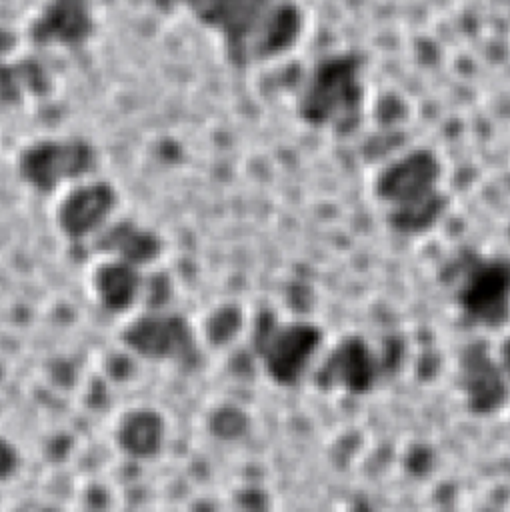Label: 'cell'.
I'll list each match as a JSON object with an SVG mask.
<instances>
[{"label":"cell","instance_id":"obj_5","mask_svg":"<svg viewBox=\"0 0 510 512\" xmlns=\"http://www.w3.org/2000/svg\"><path fill=\"white\" fill-rule=\"evenodd\" d=\"M322 112L324 114H354L364 104L366 82H364V62L346 54L332 60L326 68V78L320 82Z\"/></svg>","mask_w":510,"mask_h":512},{"label":"cell","instance_id":"obj_4","mask_svg":"<svg viewBox=\"0 0 510 512\" xmlns=\"http://www.w3.org/2000/svg\"><path fill=\"white\" fill-rule=\"evenodd\" d=\"M88 288L94 300L110 312L130 310L140 292V266L116 254H104L88 270Z\"/></svg>","mask_w":510,"mask_h":512},{"label":"cell","instance_id":"obj_6","mask_svg":"<svg viewBox=\"0 0 510 512\" xmlns=\"http://www.w3.org/2000/svg\"><path fill=\"white\" fill-rule=\"evenodd\" d=\"M114 438L122 452L148 458L160 452L166 440V420L150 406H134L120 414Z\"/></svg>","mask_w":510,"mask_h":512},{"label":"cell","instance_id":"obj_3","mask_svg":"<svg viewBox=\"0 0 510 512\" xmlns=\"http://www.w3.org/2000/svg\"><path fill=\"white\" fill-rule=\"evenodd\" d=\"M440 162L434 152L418 148L390 162L378 178L382 198L406 206L436 194Z\"/></svg>","mask_w":510,"mask_h":512},{"label":"cell","instance_id":"obj_2","mask_svg":"<svg viewBox=\"0 0 510 512\" xmlns=\"http://www.w3.org/2000/svg\"><path fill=\"white\" fill-rule=\"evenodd\" d=\"M254 346L266 374L278 382H288L298 376L312 352L314 332L298 322H268L258 328Z\"/></svg>","mask_w":510,"mask_h":512},{"label":"cell","instance_id":"obj_1","mask_svg":"<svg viewBox=\"0 0 510 512\" xmlns=\"http://www.w3.org/2000/svg\"><path fill=\"white\" fill-rule=\"evenodd\" d=\"M120 340L140 358L174 364L194 360L200 348L198 326L186 316L166 308H150L132 314L120 330Z\"/></svg>","mask_w":510,"mask_h":512}]
</instances>
